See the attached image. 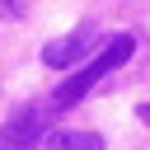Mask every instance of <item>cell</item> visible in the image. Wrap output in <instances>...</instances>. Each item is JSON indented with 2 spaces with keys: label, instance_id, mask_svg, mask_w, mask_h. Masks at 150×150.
I'll use <instances>...</instances> for the list:
<instances>
[{
  "label": "cell",
  "instance_id": "7a4b0ae2",
  "mask_svg": "<svg viewBox=\"0 0 150 150\" xmlns=\"http://www.w3.org/2000/svg\"><path fill=\"white\" fill-rule=\"evenodd\" d=\"M42 131H47V112L42 108H19L0 127V150H28V145L42 141Z\"/></svg>",
  "mask_w": 150,
  "mask_h": 150
},
{
  "label": "cell",
  "instance_id": "6da1fadb",
  "mask_svg": "<svg viewBox=\"0 0 150 150\" xmlns=\"http://www.w3.org/2000/svg\"><path fill=\"white\" fill-rule=\"evenodd\" d=\"M131 52H136V38H131V33L108 38V42L98 47V56H94V61H84V66H80V70H75L61 89H56V98H52V103H56V108H75V103H80V98H84V94H89V89H94L108 70H117Z\"/></svg>",
  "mask_w": 150,
  "mask_h": 150
},
{
  "label": "cell",
  "instance_id": "3957f363",
  "mask_svg": "<svg viewBox=\"0 0 150 150\" xmlns=\"http://www.w3.org/2000/svg\"><path fill=\"white\" fill-rule=\"evenodd\" d=\"M98 47V38H94V28H80V33H70L66 42H52V47H42V61L47 66H70V61H80L84 52H94Z\"/></svg>",
  "mask_w": 150,
  "mask_h": 150
},
{
  "label": "cell",
  "instance_id": "5b68a950",
  "mask_svg": "<svg viewBox=\"0 0 150 150\" xmlns=\"http://www.w3.org/2000/svg\"><path fill=\"white\" fill-rule=\"evenodd\" d=\"M47 150H70V141H66V131H56V136H47Z\"/></svg>",
  "mask_w": 150,
  "mask_h": 150
},
{
  "label": "cell",
  "instance_id": "277c9868",
  "mask_svg": "<svg viewBox=\"0 0 150 150\" xmlns=\"http://www.w3.org/2000/svg\"><path fill=\"white\" fill-rule=\"evenodd\" d=\"M66 141H70V150H103V136H94V131H66Z\"/></svg>",
  "mask_w": 150,
  "mask_h": 150
}]
</instances>
